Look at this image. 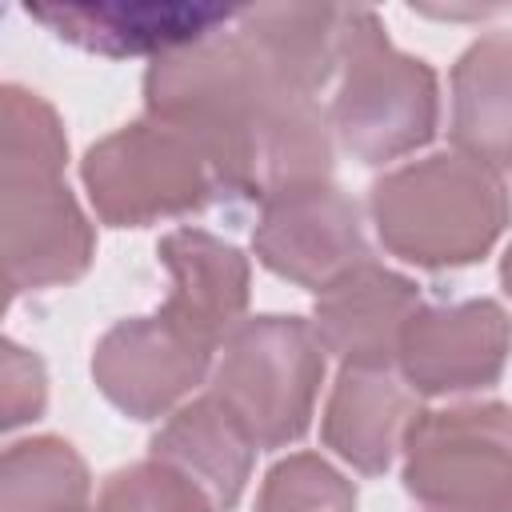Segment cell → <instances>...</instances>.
I'll use <instances>...</instances> for the list:
<instances>
[{"instance_id": "cell-7", "label": "cell", "mask_w": 512, "mask_h": 512, "mask_svg": "<svg viewBox=\"0 0 512 512\" xmlns=\"http://www.w3.org/2000/svg\"><path fill=\"white\" fill-rule=\"evenodd\" d=\"M404 488L428 512H512V404L416 412L404 432Z\"/></svg>"}, {"instance_id": "cell-22", "label": "cell", "mask_w": 512, "mask_h": 512, "mask_svg": "<svg viewBox=\"0 0 512 512\" xmlns=\"http://www.w3.org/2000/svg\"><path fill=\"white\" fill-rule=\"evenodd\" d=\"M500 284H504V292L512 296V244H508V252H504V260H500Z\"/></svg>"}, {"instance_id": "cell-18", "label": "cell", "mask_w": 512, "mask_h": 512, "mask_svg": "<svg viewBox=\"0 0 512 512\" xmlns=\"http://www.w3.org/2000/svg\"><path fill=\"white\" fill-rule=\"evenodd\" d=\"M88 492V464L68 440L28 436L4 448L0 512H84Z\"/></svg>"}, {"instance_id": "cell-13", "label": "cell", "mask_w": 512, "mask_h": 512, "mask_svg": "<svg viewBox=\"0 0 512 512\" xmlns=\"http://www.w3.org/2000/svg\"><path fill=\"white\" fill-rule=\"evenodd\" d=\"M24 12L60 40L100 56H164L236 20L220 4H28Z\"/></svg>"}, {"instance_id": "cell-12", "label": "cell", "mask_w": 512, "mask_h": 512, "mask_svg": "<svg viewBox=\"0 0 512 512\" xmlns=\"http://www.w3.org/2000/svg\"><path fill=\"white\" fill-rule=\"evenodd\" d=\"M156 256L172 280L156 312L216 352L248 308V256L204 228H172Z\"/></svg>"}, {"instance_id": "cell-20", "label": "cell", "mask_w": 512, "mask_h": 512, "mask_svg": "<svg viewBox=\"0 0 512 512\" xmlns=\"http://www.w3.org/2000/svg\"><path fill=\"white\" fill-rule=\"evenodd\" d=\"M100 512H216L212 496L180 468L148 456L116 468L96 500Z\"/></svg>"}, {"instance_id": "cell-15", "label": "cell", "mask_w": 512, "mask_h": 512, "mask_svg": "<svg viewBox=\"0 0 512 512\" xmlns=\"http://www.w3.org/2000/svg\"><path fill=\"white\" fill-rule=\"evenodd\" d=\"M148 456L196 480L212 496L216 512H232L248 488L256 444L240 428V420L208 392L192 404H180L160 424V432L148 444Z\"/></svg>"}, {"instance_id": "cell-5", "label": "cell", "mask_w": 512, "mask_h": 512, "mask_svg": "<svg viewBox=\"0 0 512 512\" xmlns=\"http://www.w3.org/2000/svg\"><path fill=\"white\" fill-rule=\"evenodd\" d=\"M324 380V344L304 316H252L232 328L212 368V396L256 448H288L312 424Z\"/></svg>"}, {"instance_id": "cell-2", "label": "cell", "mask_w": 512, "mask_h": 512, "mask_svg": "<svg viewBox=\"0 0 512 512\" xmlns=\"http://www.w3.org/2000/svg\"><path fill=\"white\" fill-rule=\"evenodd\" d=\"M68 140L56 108L20 84L0 96V228L8 296L72 284L96 256V232L64 184Z\"/></svg>"}, {"instance_id": "cell-3", "label": "cell", "mask_w": 512, "mask_h": 512, "mask_svg": "<svg viewBox=\"0 0 512 512\" xmlns=\"http://www.w3.org/2000/svg\"><path fill=\"white\" fill-rule=\"evenodd\" d=\"M368 212L384 252L404 264L444 272L492 252L512 220L500 172L464 152H432L384 172L368 192Z\"/></svg>"}, {"instance_id": "cell-8", "label": "cell", "mask_w": 512, "mask_h": 512, "mask_svg": "<svg viewBox=\"0 0 512 512\" xmlns=\"http://www.w3.org/2000/svg\"><path fill=\"white\" fill-rule=\"evenodd\" d=\"M252 252L272 276L308 292H324L372 260L360 208L332 180L296 184L268 196L252 228Z\"/></svg>"}, {"instance_id": "cell-6", "label": "cell", "mask_w": 512, "mask_h": 512, "mask_svg": "<svg viewBox=\"0 0 512 512\" xmlns=\"http://www.w3.org/2000/svg\"><path fill=\"white\" fill-rule=\"evenodd\" d=\"M80 180L108 228H144L192 216L220 196L200 148L152 116L96 140L80 160Z\"/></svg>"}, {"instance_id": "cell-21", "label": "cell", "mask_w": 512, "mask_h": 512, "mask_svg": "<svg viewBox=\"0 0 512 512\" xmlns=\"http://www.w3.org/2000/svg\"><path fill=\"white\" fill-rule=\"evenodd\" d=\"M48 404V376L36 352L4 340L0 348V428L12 432L44 416Z\"/></svg>"}, {"instance_id": "cell-4", "label": "cell", "mask_w": 512, "mask_h": 512, "mask_svg": "<svg viewBox=\"0 0 512 512\" xmlns=\"http://www.w3.org/2000/svg\"><path fill=\"white\" fill-rule=\"evenodd\" d=\"M440 120L436 72L400 52L372 8H340V88L332 132L360 164L400 160L424 148Z\"/></svg>"}, {"instance_id": "cell-19", "label": "cell", "mask_w": 512, "mask_h": 512, "mask_svg": "<svg viewBox=\"0 0 512 512\" xmlns=\"http://www.w3.org/2000/svg\"><path fill=\"white\" fill-rule=\"evenodd\" d=\"M256 512H356V488L324 456L292 452L268 468Z\"/></svg>"}, {"instance_id": "cell-17", "label": "cell", "mask_w": 512, "mask_h": 512, "mask_svg": "<svg viewBox=\"0 0 512 512\" xmlns=\"http://www.w3.org/2000/svg\"><path fill=\"white\" fill-rule=\"evenodd\" d=\"M236 28L308 92L340 68V8L332 4H256L236 12Z\"/></svg>"}, {"instance_id": "cell-1", "label": "cell", "mask_w": 512, "mask_h": 512, "mask_svg": "<svg viewBox=\"0 0 512 512\" xmlns=\"http://www.w3.org/2000/svg\"><path fill=\"white\" fill-rule=\"evenodd\" d=\"M144 116L184 132L232 200L332 176V116L236 20L148 64Z\"/></svg>"}, {"instance_id": "cell-14", "label": "cell", "mask_w": 512, "mask_h": 512, "mask_svg": "<svg viewBox=\"0 0 512 512\" xmlns=\"http://www.w3.org/2000/svg\"><path fill=\"white\" fill-rule=\"evenodd\" d=\"M416 412L412 388L388 368H340L320 436L344 464L364 476H380L388 472L396 448H404V432Z\"/></svg>"}, {"instance_id": "cell-9", "label": "cell", "mask_w": 512, "mask_h": 512, "mask_svg": "<svg viewBox=\"0 0 512 512\" xmlns=\"http://www.w3.org/2000/svg\"><path fill=\"white\" fill-rule=\"evenodd\" d=\"M512 352V316L480 296L420 304L404 324L396 364L416 396H460L492 388Z\"/></svg>"}, {"instance_id": "cell-23", "label": "cell", "mask_w": 512, "mask_h": 512, "mask_svg": "<svg viewBox=\"0 0 512 512\" xmlns=\"http://www.w3.org/2000/svg\"><path fill=\"white\" fill-rule=\"evenodd\" d=\"M84 512H100V508H84Z\"/></svg>"}, {"instance_id": "cell-11", "label": "cell", "mask_w": 512, "mask_h": 512, "mask_svg": "<svg viewBox=\"0 0 512 512\" xmlns=\"http://www.w3.org/2000/svg\"><path fill=\"white\" fill-rule=\"evenodd\" d=\"M420 308V288L376 264L364 260L324 292H316L312 328L328 356L340 368H392L404 324Z\"/></svg>"}, {"instance_id": "cell-16", "label": "cell", "mask_w": 512, "mask_h": 512, "mask_svg": "<svg viewBox=\"0 0 512 512\" xmlns=\"http://www.w3.org/2000/svg\"><path fill=\"white\" fill-rule=\"evenodd\" d=\"M452 144L512 176V32L472 40L452 68Z\"/></svg>"}, {"instance_id": "cell-10", "label": "cell", "mask_w": 512, "mask_h": 512, "mask_svg": "<svg viewBox=\"0 0 512 512\" xmlns=\"http://www.w3.org/2000/svg\"><path fill=\"white\" fill-rule=\"evenodd\" d=\"M212 348L180 332L160 312L116 320L92 352L100 396L128 420H160L208 376Z\"/></svg>"}]
</instances>
